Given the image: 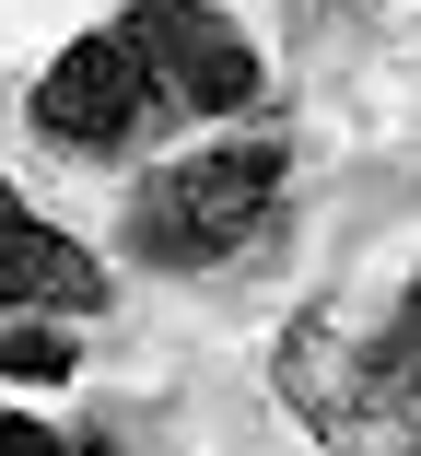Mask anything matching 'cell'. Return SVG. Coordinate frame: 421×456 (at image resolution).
Returning <instances> with one entry per match:
<instances>
[{
  "label": "cell",
  "instance_id": "cell-1",
  "mask_svg": "<svg viewBox=\"0 0 421 456\" xmlns=\"http://www.w3.org/2000/svg\"><path fill=\"white\" fill-rule=\"evenodd\" d=\"M281 188H293V141L281 129H223V141H188L176 164H152L129 188V257L141 269H234L281 223Z\"/></svg>",
  "mask_w": 421,
  "mask_h": 456
},
{
  "label": "cell",
  "instance_id": "cell-2",
  "mask_svg": "<svg viewBox=\"0 0 421 456\" xmlns=\"http://www.w3.org/2000/svg\"><path fill=\"white\" fill-rule=\"evenodd\" d=\"M24 129L59 141V152H82V164H129L141 141L176 129V106H164V82H152L141 36H129V24H94V36H70V47L36 70Z\"/></svg>",
  "mask_w": 421,
  "mask_h": 456
},
{
  "label": "cell",
  "instance_id": "cell-3",
  "mask_svg": "<svg viewBox=\"0 0 421 456\" xmlns=\"http://www.w3.org/2000/svg\"><path fill=\"white\" fill-rule=\"evenodd\" d=\"M164 82V106H176V129H223L270 94V70H258V36H246L223 0H129L117 12Z\"/></svg>",
  "mask_w": 421,
  "mask_h": 456
},
{
  "label": "cell",
  "instance_id": "cell-4",
  "mask_svg": "<svg viewBox=\"0 0 421 456\" xmlns=\"http://www.w3.org/2000/svg\"><path fill=\"white\" fill-rule=\"evenodd\" d=\"M106 305V257L36 223V200L0 175V316H94Z\"/></svg>",
  "mask_w": 421,
  "mask_h": 456
},
{
  "label": "cell",
  "instance_id": "cell-5",
  "mask_svg": "<svg viewBox=\"0 0 421 456\" xmlns=\"http://www.w3.org/2000/svg\"><path fill=\"white\" fill-rule=\"evenodd\" d=\"M270 375H281V410H293L316 444H363V375H352V339L328 328V316H293V328H281Z\"/></svg>",
  "mask_w": 421,
  "mask_h": 456
},
{
  "label": "cell",
  "instance_id": "cell-6",
  "mask_svg": "<svg viewBox=\"0 0 421 456\" xmlns=\"http://www.w3.org/2000/svg\"><path fill=\"white\" fill-rule=\"evenodd\" d=\"M0 375H12V387H70L82 375L70 316H0Z\"/></svg>",
  "mask_w": 421,
  "mask_h": 456
},
{
  "label": "cell",
  "instance_id": "cell-7",
  "mask_svg": "<svg viewBox=\"0 0 421 456\" xmlns=\"http://www.w3.org/2000/svg\"><path fill=\"white\" fill-rule=\"evenodd\" d=\"M0 456H59V421H36V410H0Z\"/></svg>",
  "mask_w": 421,
  "mask_h": 456
},
{
  "label": "cell",
  "instance_id": "cell-8",
  "mask_svg": "<svg viewBox=\"0 0 421 456\" xmlns=\"http://www.w3.org/2000/svg\"><path fill=\"white\" fill-rule=\"evenodd\" d=\"M398 316H409V328H421V269H409V293H398Z\"/></svg>",
  "mask_w": 421,
  "mask_h": 456
}]
</instances>
